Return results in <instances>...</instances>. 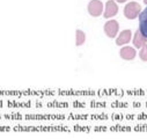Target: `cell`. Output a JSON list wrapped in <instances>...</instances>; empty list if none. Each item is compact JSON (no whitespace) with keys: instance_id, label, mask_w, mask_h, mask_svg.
<instances>
[{"instance_id":"1","label":"cell","mask_w":147,"mask_h":139,"mask_svg":"<svg viewBox=\"0 0 147 139\" xmlns=\"http://www.w3.org/2000/svg\"><path fill=\"white\" fill-rule=\"evenodd\" d=\"M141 6L140 4L136 3V1H131L129 4H126L125 8H124V15L126 19L129 20H134L136 18H138L141 13Z\"/></svg>"},{"instance_id":"2","label":"cell","mask_w":147,"mask_h":139,"mask_svg":"<svg viewBox=\"0 0 147 139\" xmlns=\"http://www.w3.org/2000/svg\"><path fill=\"white\" fill-rule=\"evenodd\" d=\"M104 34L109 38H115L119 31V23L116 20H109L104 23Z\"/></svg>"},{"instance_id":"3","label":"cell","mask_w":147,"mask_h":139,"mask_svg":"<svg viewBox=\"0 0 147 139\" xmlns=\"http://www.w3.org/2000/svg\"><path fill=\"white\" fill-rule=\"evenodd\" d=\"M87 11H88L89 15H92L94 18L100 16L104 12L103 11V4H102V1H100V0H92V1H89V4H88Z\"/></svg>"},{"instance_id":"4","label":"cell","mask_w":147,"mask_h":139,"mask_svg":"<svg viewBox=\"0 0 147 139\" xmlns=\"http://www.w3.org/2000/svg\"><path fill=\"white\" fill-rule=\"evenodd\" d=\"M117 13H118V6H117L115 0H109V1H107L105 8H104V12H103L104 19L114 18L115 15H117Z\"/></svg>"},{"instance_id":"5","label":"cell","mask_w":147,"mask_h":139,"mask_svg":"<svg viewBox=\"0 0 147 139\" xmlns=\"http://www.w3.org/2000/svg\"><path fill=\"white\" fill-rule=\"evenodd\" d=\"M131 38H132V31L130 29H125L118 35V37L116 38V44L118 47L125 45L131 41Z\"/></svg>"},{"instance_id":"6","label":"cell","mask_w":147,"mask_h":139,"mask_svg":"<svg viewBox=\"0 0 147 139\" xmlns=\"http://www.w3.org/2000/svg\"><path fill=\"white\" fill-rule=\"evenodd\" d=\"M119 56H121L124 60H132V59H134V57L137 56V51H136V49L132 48V47H124V48L121 49Z\"/></svg>"},{"instance_id":"7","label":"cell","mask_w":147,"mask_h":139,"mask_svg":"<svg viewBox=\"0 0 147 139\" xmlns=\"http://www.w3.org/2000/svg\"><path fill=\"white\" fill-rule=\"evenodd\" d=\"M132 42H133L134 48H142L145 44H147V37L140 30H137L134 32V37H133Z\"/></svg>"},{"instance_id":"8","label":"cell","mask_w":147,"mask_h":139,"mask_svg":"<svg viewBox=\"0 0 147 139\" xmlns=\"http://www.w3.org/2000/svg\"><path fill=\"white\" fill-rule=\"evenodd\" d=\"M139 30L147 37V7L139 15Z\"/></svg>"},{"instance_id":"9","label":"cell","mask_w":147,"mask_h":139,"mask_svg":"<svg viewBox=\"0 0 147 139\" xmlns=\"http://www.w3.org/2000/svg\"><path fill=\"white\" fill-rule=\"evenodd\" d=\"M85 42H86V34L82 30L77 29L76 30V45L77 47H81Z\"/></svg>"},{"instance_id":"10","label":"cell","mask_w":147,"mask_h":139,"mask_svg":"<svg viewBox=\"0 0 147 139\" xmlns=\"http://www.w3.org/2000/svg\"><path fill=\"white\" fill-rule=\"evenodd\" d=\"M139 57H140V59H141V60L147 61V44H145L142 48H140Z\"/></svg>"},{"instance_id":"11","label":"cell","mask_w":147,"mask_h":139,"mask_svg":"<svg viewBox=\"0 0 147 139\" xmlns=\"http://www.w3.org/2000/svg\"><path fill=\"white\" fill-rule=\"evenodd\" d=\"M115 1H117V3H119V4H123V3L126 1V0H115Z\"/></svg>"},{"instance_id":"12","label":"cell","mask_w":147,"mask_h":139,"mask_svg":"<svg viewBox=\"0 0 147 139\" xmlns=\"http://www.w3.org/2000/svg\"><path fill=\"white\" fill-rule=\"evenodd\" d=\"M1 130H8L7 128H0V131H1Z\"/></svg>"},{"instance_id":"13","label":"cell","mask_w":147,"mask_h":139,"mask_svg":"<svg viewBox=\"0 0 147 139\" xmlns=\"http://www.w3.org/2000/svg\"><path fill=\"white\" fill-rule=\"evenodd\" d=\"M144 3H145V4L147 5V0H144Z\"/></svg>"},{"instance_id":"14","label":"cell","mask_w":147,"mask_h":139,"mask_svg":"<svg viewBox=\"0 0 147 139\" xmlns=\"http://www.w3.org/2000/svg\"><path fill=\"white\" fill-rule=\"evenodd\" d=\"M0 107H1V103H0Z\"/></svg>"}]
</instances>
